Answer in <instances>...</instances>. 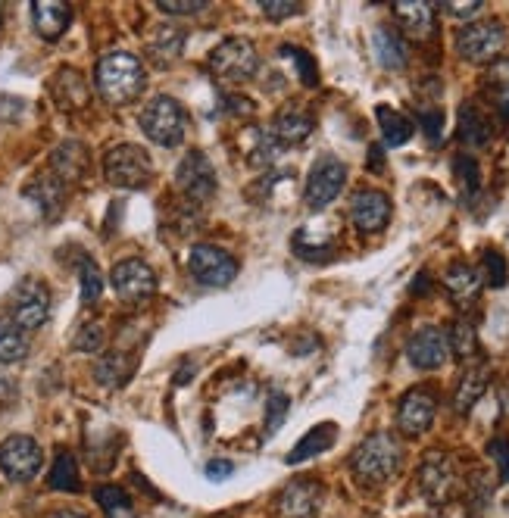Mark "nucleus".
I'll return each instance as SVG.
<instances>
[{"label": "nucleus", "instance_id": "obj_1", "mask_svg": "<svg viewBox=\"0 0 509 518\" xmlns=\"http://www.w3.org/2000/svg\"><path fill=\"white\" fill-rule=\"evenodd\" d=\"M94 85L110 107H125V103H135L147 85L144 63L129 54V50H110L97 60L94 69Z\"/></svg>", "mask_w": 509, "mask_h": 518}, {"label": "nucleus", "instance_id": "obj_2", "mask_svg": "<svg viewBox=\"0 0 509 518\" xmlns=\"http://www.w3.org/2000/svg\"><path fill=\"white\" fill-rule=\"evenodd\" d=\"M403 465V447L391 431L369 434L360 447H356L350 469L363 484H388Z\"/></svg>", "mask_w": 509, "mask_h": 518}, {"label": "nucleus", "instance_id": "obj_3", "mask_svg": "<svg viewBox=\"0 0 509 518\" xmlns=\"http://www.w3.org/2000/svg\"><path fill=\"white\" fill-rule=\"evenodd\" d=\"M104 175L116 188L138 191L150 185V178H154V160H150L147 150L138 144H116L104 157Z\"/></svg>", "mask_w": 509, "mask_h": 518}, {"label": "nucleus", "instance_id": "obj_4", "mask_svg": "<svg viewBox=\"0 0 509 518\" xmlns=\"http://www.w3.org/2000/svg\"><path fill=\"white\" fill-rule=\"evenodd\" d=\"M141 128L154 144L175 147V144H182V138H185V110L178 107L172 97L160 94L141 110Z\"/></svg>", "mask_w": 509, "mask_h": 518}, {"label": "nucleus", "instance_id": "obj_5", "mask_svg": "<svg viewBox=\"0 0 509 518\" xmlns=\"http://www.w3.org/2000/svg\"><path fill=\"white\" fill-rule=\"evenodd\" d=\"M210 66L225 82H247L257 75L260 57L250 38H225L210 54Z\"/></svg>", "mask_w": 509, "mask_h": 518}, {"label": "nucleus", "instance_id": "obj_6", "mask_svg": "<svg viewBox=\"0 0 509 518\" xmlns=\"http://www.w3.org/2000/svg\"><path fill=\"white\" fill-rule=\"evenodd\" d=\"M50 316V291L38 278H22L10 297V319L29 334L41 328Z\"/></svg>", "mask_w": 509, "mask_h": 518}, {"label": "nucleus", "instance_id": "obj_7", "mask_svg": "<svg viewBox=\"0 0 509 518\" xmlns=\"http://www.w3.org/2000/svg\"><path fill=\"white\" fill-rule=\"evenodd\" d=\"M188 272L207 288H228L238 275V259L213 244H197L188 256Z\"/></svg>", "mask_w": 509, "mask_h": 518}, {"label": "nucleus", "instance_id": "obj_8", "mask_svg": "<svg viewBox=\"0 0 509 518\" xmlns=\"http://www.w3.org/2000/svg\"><path fill=\"white\" fill-rule=\"evenodd\" d=\"M503 44H506V32L494 19L472 22L456 35V50H460L463 60H469V63H494L500 57Z\"/></svg>", "mask_w": 509, "mask_h": 518}, {"label": "nucleus", "instance_id": "obj_9", "mask_svg": "<svg viewBox=\"0 0 509 518\" xmlns=\"http://www.w3.org/2000/svg\"><path fill=\"white\" fill-rule=\"evenodd\" d=\"M175 185H178V191L185 194L188 203L203 206V203H210L216 197L219 181H216L213 163L203 157V153L194 150V153H188L182 163H178V169H175Z\"/></svg>", "mask_w": 509, "mask_h": 518}, {"label": "nucleus", "instance_id": "obj_10", "mask_svg": "<svg viewBox=\"0 0 509 518\" xmlns=\"http://www.w3.org/2000/svg\"><path fill=\"white\" fill-rule=\"evenodd\" d=\"M44 453L38 447V440L29 434H10L0 444V472L10 481H32L41 472Z\"/></svg>", "mask_w": 509, "mask_h": 518}, {"label": "nucleus", "instance_id": "obj_11", "mask_svg": "<svg viewBox=\"0 0 509 518\" xmlns=\"http://www.w3.org/2000/svg\"><path fill=\"white\" fill-rule=\"evenodd\" d=\"M344 181H347V166L338 157L316 160L307 178V191H303L310 210H325V206L344 191Z\"/></svg>", "mask_w": 509, "mask_h": 518}, {"label": "nucleus", "instance_id": "obj_12", "mask_svg": "<svg viewBox=\"0 0 509 518\" xmlns=\"http://www.w3.org/2000/svg\"><path fill=\"white\" fill-rule=\"evenodd\" d=\"M110 284L125 303H141L147 297H154L157 275L144 259H122V263H116L110 272Z\"/></svg>", "mask_w": 509, "mask_h": 518}, {"label": "nucleus", "instance_id": "obj_13", "mask_svg": "<svg viewBox=\"0 0 509 518\" xmlns=\"http://www.w3.org/2000/svg\"><path fill=\"white\" fill-rule=\"evenodd\" d=\"M453 487H456L453 462L441 450H431L422 459V465H419V490H422V497L431 506H444L453 497Z\"/></svg>", "mask_w": 509, "mask_h": 518}, {"label": "nucleus", "instance_id": "obj_14", "mask_svg": "<svg viewBox=\"0 0 509 518\" xmlns=\"http://www.w3.org/2000/svg\"><path fill=\"white\" fill-rule=\"evenodd\" d=\"M325 487L319 481L300 478L282 487V494L275 497V512L278 518H316L322 509Z\"/></svg>", "mask_w": 509, "mask_h": 518}, {"label": "nucleus", "instance_id": "obj_15", "mask_svg": "<svg viewBox=\"0 0 509 518\" xmlns=\"http://www.w3.org/2000/svg\"><path fill=\"white\" fill-rule=\"evenodd\" d=\"M447 353H450V344H447V334L435 325L428 328H419L410 344H406V356L416 369L422 372H431V369H441L447 362Z\"/></svg>", "mask_w": 509, "mask_h": 518}, {"label": "nucleus", "instance_id": "obj_16", "mask_svg": "<svg viewBox=\"0 0 509 518\" xmlns=\"http://www.w3.org/2000/svg\"><path fill=\"white\" fill-rule=\"evenodd\" d=\"M435 409H438L435 397L422 391V387H416V391L403 394V400L397 406V428L406 437H419L431 428V422H435Z\"/></svg>", "mask_w": 509, "mask_h": 518}, {"label": "nucleus", "instance_id": "obj_17", "mask_svg": "<svg viewBox=\"0 0 509 518\" xmlns=\"http://www.w3.org/2000/svg\"><path fill=\"white\" fill-rule=\"evenodd\" d=\"M350 219L360 231H381L391 219V200L381 191H356L350 200Z\"/></svg>", "mask_w": 509, "mask_h": 518}, {"label": "nucleus", "instance_id": "obj_18", "mask_svg": "<svg viewBox=\"0 0 509 518\" xmlns=\"http://www.w3.org/2000/svg\"><path fill=\"white\" fill-rule=\"evenodd\" d=\"M50 169L63 181V185H75L88 175V150L82 141H63L50 153Z\"/></svg>", "mask_w": 509, "mask_h": 518}, {"label": "nucleus", "instance_id": "obj_19", "mask_svg": "<svg viewBox=\"0 0 509 518\" xmlns=\"http://www.w3.org/2000/svg\"><path fill=\"white\" fill-rule=\"evenodd\" d=\"M394 16L403 25V32L416 41L435 35V7L425 0H400V4H394Z\"/></svg>", "mask_w": 509, "mask_h": 518}, {"label": "nucleus", "instance_id": "obj_20", "mask_svg": "<svg viewBox=\"0 0 509 518\" xmlns=\"http://www.w3.org/2000/svg\"><path fill=\"white\" fill-rule=\"evenodd\" d=\"M25 197H29L44 219H57L66 206V185L57 175H38L29 188H25Z\"/></svg>", "mask_w": 509, "mask_h": 518}, {"label": "nucleus", "instance_id": "obj_21", "mask_svg": "<svg viewBox=\"0 0 509 518\" xmlns=\"http://www.w3.org/2000/svg\"><path fill=\"white\" fill-rule=\"evenodd\" d=\"M313 132V116L310 113H300V110H282L275 119H272V128H269V138L278 144V147H294V144H303Z\"/></svg>", "mask_w": 509, "mask_h": 518}, {"label": "nucleus", "instance_id": "obj_22", "mask_svg": "<svg viewBox=\"0 0 509 518\" xmlns=\"http://www.w3.org/2000/svg\"><path fill=\"white\" fill-rule=\"evenodd\" d=\"M32 22L44 41H57L69 29L72 10L69 4H60V0H38V4H32Z\"/></svg>", "mask_w": 509, "mask_h": 518}, {"label": "nucleus", "instance_id": "obj_23", "mask_svg": "<svg viewBox=\"0 0 509 518\" xmlns=\"http://www.w3.org/2000/svg\"><path fill=\"white\" fill-rule=\"evenodd\" d=\"M50 94L60 103L63 110H82L88 103V82L79 69H60L54 75V82H50Z\"/></svg>", "mask_w": 509, "mask_h": 518}, {"label": "nucleus", "instance_id": "obj_24", "mask_svg": "<svg viewBox=\"0 0 509 518\" xmlns=\"http://www.w3.org/2000/svg\"><path fill=\"white\" fill-rule=\"evenodd\" d=\"M185 50V32L178 25H157V32L147 41V54L157 66H172Z\"/></svg>", "mask_w": 509, "mask_h": 518}, {"label": "nucleus", "instance_id": "obj_25", "mask_svg": "<svg viewBox=\"0 0 509 518\" xmlns=\"http://www.w3.org/2000/svg\"><path fill=\"white\" fill-rule=\"evenodd\" d=\"M335 440H338V428H335L332 422H322V425L310 428L307 434L300 437V444L288 453V462H291V465L307 462V459H313V456H319V453H325V450H332Z\"/></svg>", "mask_w": 509, "mask_h": 518}, {"label": "nucleus", "instance_id": "obj_26", "mask_svg": "<svg viewBox=\"0 0 509 518\" xmlns=\"http://www.w3.org/2000/svg\"><path fill=\"white\" fill-rule=\"evenodd\" d=\"M372 50H375V60L385 69H403L406 66V44L391 25H378L375 35H372Z\"/></svg>", "mask_w": 509, "mask_h": 518}, {"label": "nucleus", "instance_id": "obj_27", "mask_svg": "<svg viewBox=\"0 0 509 518\" xmlns=\"http://www.w3.org/2000/svg\"><path fill=\"white\" fill-rule=\"evenodd\" d=\"M132 372H135V359L125 353H107V356H100L94 366V378L104 387H122L132 378Z\"/></svg>", "mask_w": 509, "mask_h": 518}, {"label": "nucleus", "instance_id": "obj_28", "mask_svg": "<svg viewBox=\"0 0 509 518\" xmlns=\"http://www.w3.org/2000/svg\"><path fill=\"white\" fill-rule=\"evenodd\" d=\"M25 356H29V334L13 319L0 316V362L10 366V362H22Z\"/></svg>", "mask_w": 509, "mask_h": 518}, {"label": "nucleus", "instance_id": "obj_29", "mask_svg": "<svg viewBox=\"0 0 509 518\" xmlns=\"http://www.w3.org/2000/svg\"><path fill=\"white\" fill-rule=\"evenodd\" d=\"M485 391H488V372L469 369L460 378V387H456V394H453V409L460 412V416H466V412H472V406L485 397Z\"/></svg>", "mask_w": 509, "mask_h": 518}, {"label": "nucleus", "instance_id": "obj_30", "mask_svg": "<svg viewBox=\"0 0 509 518\" xmlns=\"http://www.w3.org/2000/svg\"><path fill=\"white\" fill-rule=\"evenodd\" d=\"M444 288L456 300H472L481 291V272L469 263H453L444 275Z\"/></svg>", "mask_w": 509, "mask_h": 518}, {"label": "nucleus", "instance_id": "obj_31", "mask_svg": "<svg viewBox=\"0 0 509 518\" xmlns=\"http://www.w3.org/2000/svg\"><path fill=\"white\" fill-rule=\"evenodd\" d=\"M460 141L466 147H485L491 141V125L488 119L481 116L472 103H463V110H460Z\"/></svg>", "mask_w": 509, "mask_h": 518}, {"label": "nucleus", "instance_id": "obj_32", "mask_svg": "<svg viewBox=\"0 0 509 518\" xmlns=\"http://www.w3.org/2000/svg\"><path fill=\"white\" fill-rule=\"evenodd\" d=\"M485 94L497 103V110L509 113V57H500L485 72Z\"/></svg>", "mask_w": 509, "mask_h": 518}, {"label": "nucleus", "instance_id": "obj_33", "mask_svg": "<svg viewBox=\"0 0 509 518\" xmlns=\"http://www.w3.org/2000/svg\"><path fill=\"white\" fill-rule=\"evenodd\" d=\"M375 116H378V125H381V135H385V141L391 147H400V144H406V141L413 138V122L406 119V116H400L397 110L378 107Z\"/></svg>", "mask_w": 509, "mask_h": 518}, {"label": "nucleus", "instance_id": "obj_34", "mask_svg": "<svg viewBox=\"0 0 509 518\" xmlns=\"http://www.w3.org/2000/svg\"><path fill=\"white\" fill-rule=\"evenodd\" d=\"M50 487L54 490H66V494H75L82 487L79 481V465H75V456L69 450H60L54 459V469H50Z\"/></svg>", "mask_w": 509, "mask_h": 518}, {"label": "nucleus", "instance_id": "obj_35", "mask_svg": "<svg viewBox=\"0 0 509 518\" xmlns=\"http://www.w3.org/2000/svg\"><path fill=\"white\" fill-rule=\"evenodd\" d=\"M450 350L460 356V359H472L478 353V334H475V325L460 319L453 328H450V338H447Z\"/></svg>", "mask_w": 509, "mask_h": 518}, {"label": "nucleus", "instance_id": "obj_36", "mask_svg": "<svg viewBox=\"0 0 509 518\" xmlns=\"http://www.w3.org/2000/svg\"><path fill=\"white\" fill-rule=\"evenodd\" d=\"M79 281H82V303H97L104 294V275H100L97 263L88 256L79 259Z\"/></svg>", "mask_w": 509, "mask_h": 518}, {"label": "nucleus", "instance_id": "obj_37", "mask_svg": "<svg viewBox=\"0 0 509 518\" xmlns=\"http://www.w3.org/2000/svg\"><path fill=\"white\" fill-rule=\"evenodd\" d=\"M94 497L100 503V509H104L107 515H122V512H132V500L129 494H125L122 487L116 484H104V487H97L94 490Z\"/></svg>", "mask_w": 509, "mask_h": 518}, {"label": "nucleus", "instance_id": "obj_38", "mask_svg": "<svg viewBox=\"0 0 509 518\" xmlns=\"http://www.w3.org/2000/svg\"><path fill=\"white\" fill-rule=\"evenodd\" d=\"M288 412H291V400H288L285 394H272V397L266 400V437H272L278 428L285 425Z\"/></svg>", "mask_w": 509, "mask_h": 518}, {"label": "nucleus", "instance_id": "obj_39", "mask_svg": "<svg viewBox=\"0 0 509 518\" xmlns=\"http://www.w3.org/2000/svg\"><path fill=\"white\" fill-rule=\"evenodd\" d=\"M104 341H107L104 328H100L97 322H88V325H82V328H79V334H75L72 347L79 350V353H97L100 347H104Z\"/></svg>", "mask_w": 509, "mask_h": 518}, {"label": "nucleus", "instance_id": "obj_40", "mask_svg": "<svg viewBox=\"0 0 509 518\" xmlns=\"http://www.w3.org/2000/svg\"><path fill=\"white\" fill-rule=\"evenodd\" d=\"M282 54H285V57H291V60L297 63L303 85H316V82H319L316 63L310 60V54H307V50H300V47H282Z\"/></svg>", "mask_w": 509, "mask_h": 518}, {"label": "nucleus", "instance_id": "obj_41", "mask_svg": "<svg viewBox=\"0 0 509 518\" xmlns=\"http://www.w3.org/2000/svg\"><path fill=\"white\" fill-rule=\"evenodd\" d=\"M157 7L166 16H194L207 10V0H157Z\"/></svg>", "mask_w": 509, "mask_h": 518}, {"label": "nucleus", "instance_id": "obj_42", "mask_svg": "<svg viewBox=\"0 0 509 518\" xmlns=\"http://www.w3.org/2000/svg\"><path fill=\"white\" fill-rule=\"evenodd\" d=\"M488 453L497 462V478L506 484L509 481V440L506 437H494L491 444H488Z\"/></svg>", "mask_w": 509, "mask_h": 518}, {"label": "nucleus", "instance_id": "obj_43", "mask_svg": "<svg viewBox=\"0 0 509 518\" xmlns=\"http://www.w3.org/2000/svg\"><path fill=\"white\" fill-rule=\"evenodd\" d=\"M260 7L269 19H288V16H297L300 13V4L297 0H260Z\"/></svg>", "mask_w": 509, "mask_h": 518}, {"label": "nucleus", "instance_id": "obj_44", "mask_svg": "<svg viewBox=\"0 0 509 518\" xmlns=\"http://www.w3.org/2000/svg\"><path fill=\"white\" fill-rule=\"evenodd\" d=\"M485 269H488V281L494 284V288H503L506 284V259L497 250L485 253Z\"/></svg>", "mask_w": 509, "mask_h": 518}, {"label": "nucleus", "instance_id": "obj_45", "mask_svg": "<svg viewBox=\"0 0 509 518\" xmlns=\"http://www.w3.org/2000/svg\"><path fill=\"white\" fill-rule=\"evenodd\" d=\"M419 122H422V128L428 132V138L431 141H438L441 138V128H444V116H441V110H419Z\"/></svg>", "mask_w": 509, "mask_h": 518}, {"label": "nucleus", "instance_id": "obj_46", "mask_svg": "<svg viewBox=\"0 0 509 518\" xmlns=\"http://www.w3.org/2000/svg\"><path fill=\"white\" fill-rule=\"evenodd\" d=\"M453 166H456V172H460L463 185H466L469 191H475V188H478V166H475V160H472V157H456Z\"/></svg>", "mask_w": 509, "mask_h": 518}, {"label": "nucleus", "instance_id": "obj_47", "mask_svg": "<svg viewBox=\"0 0 509 518\" xmlns=\"http://www.w3.org/2000/svg\"><path fill=\"white\" fill-rule=\"evenodd\" d=\"M444 10L456 19H469L481 10V0H453V4H444Z\"/></svg>", "mask_w": 509, "mask_h": 518}, {"label": "nucleus", "instance_id": "obj_48", "mask_svg": "<svg viewBox=\"0 0 509 518\" xmlns=\"http://www.w3.org/2000/svg\"><path fill=\"white\" fill-rule=\"evenodd\" d=\"M232 472H235V465L228 462V459H213V462L207 465V478H213V481H225Z\"/></svg>", "mask_w": 509, "mask_h": 518}, {"label": "nucleus", "instance_id": "obj_49", "mask_svg": "<svg viewBox=\"0 0 509 518\" xmlns=\"http://www.w3.org/2000/svg\"><path fill=\"white\" fill-rule=\"evenodd\" d=\"M47 518H88V515H82V512H72V509H60V512L47 515Z\"/></svg>", "mask_w": 509, "mask_h": 518}, {"label": "nucleus", "instance_id": "obj_50", "mask_svg": "<svg viewBox=\"0 0 509 518\" xmlns=\"http://www.w3.org/2000/svg\"><path fill=\"white\" fill-rule=\"evenodd\" d=\"M110 518H135L132 512H122V515H110Z\"/></svg>", "mask_w": 509, "mask_h": 518}, {"label": "nucleus", "instance_id": "obj_51", "mask_svg": "<svg viewBox=\"0 0 509 518\" xmlns=\"http://www.w3.org/2000/svg\"><path fill=\"white\" fill-rule=\"evenodd\" d=\"M0 29H4V7H0Z\"/></svg>", "mask_w": 509, "mask_h": 518}]
</instances>
